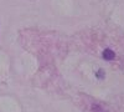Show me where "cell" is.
Masks as SVG:
<instances>
[{"instance_id": "obj_1", "label": "cell", "mask_w": 124, "mask_h": 112, "mask_svg": "<svg viewBox=\"0 0 124 112\" xmlns=\"http://www.w3.org/2000/svg\"><path fill=\"white\" fill-rule=\"evenodd\" d=\"M116 56L114 51H112L110 49H106L104 51H103V57H104L106 60H113Z\"/></svg>"}, {"instance_id": "obj_2", "label": "cell", "mask_w": 124, "mask_h": 112, "mask_svg": "<svg viewBox=\"0 0 124 112\" xmlns=\"http://www.w3.org/2000/svg\"><path fill=\"white\" fill-rule=\"evenodd\" d=\"M97 76H98V78H103V77H104V72H103V70H99L98 71Z\"/></svg>"}]
</instances>
